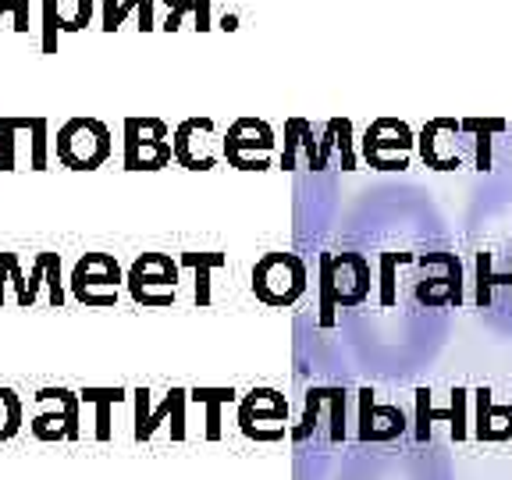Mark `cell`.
<instances>
[{"label":"cell","mask_w":512,"mask_h":480,"mask_svg":"<svg viewBox=\"0 0 512 480\" xmlns=\"http://www.w3.org/2000/svg\"><path fill=\"white\" fill-rule=\"evenodd\" d=\"M47 171L50 168V121L43 114L0 118V171Z\"/></svg>","instance_id":"cell-4"},{"label":"cell","mask_w":512,"mask_h":480,"mask_svg":"<svg viewBox=\"0 0 512 480\" xmlns=\"http://www.w3.org/2000/svg\"><path fill=\"white\" fill-rule=\"evenodd\" d=\"M413 150H416V136L402 118H374L360 136V157L374 171L409 168Z\"/></svg>","instance_id":"cell-12"},{"label":"cell","mask_w":512,"mask_h":480,"mask_svg":"<svg viewBox=\"0 0 512 480\" xmlns=\"http://www.w3.org/2000/svg\"><path fill=\"white\" fill-rule=\"evenodd\" d=\"M175 160L171 125L160 118H125L121 125V168L125 171H160Z\"/></svg>","instance_id":"cell-10"},{"label":"cell","mask_w":512,"mask_h":480,"mask_svg":"<svg viewBox=\"0 0 512 480\" xmlns=\"http://www.w3.org/2000/svg\"><path fill=\"white\" fill-rule=\"evenodd\" d=\"M278 132L264 118H235L221 136V157L235 171H267L278 160Z\"/></svg>","instance_id":"cell-11"},{"label":"cell","mask_w":512,"mask_h":480,"mask_svg":"<svg viewBox=\"0 0 512 480\" xmlns=\"http://www.w3.org/2000/svg\"><path fill=\"white\" fill-rule=\"evenodd\" d=\"M178 264L189 267V271H196V303L200 306H210L214 303V292H210V285H214V271H221V267H228V256L224 253H182L178 256Z\"/></svg>","instance_id":"cell-24"},{"label":"cell","mask_w":512,"mask_h":480,"mask_svg":"<svg viewBox=\"0 0 512 480\" xmlns=\"http://www.w3.org/2000/svg\"><path fill=\"white\" fill-rule=\"evenodd\" d=\"M43 25H40V47L43 54H57V40L68 32H82L93 25L96 0H40Z\"/></svg>","instance_id":"cell-17"},{"label":"cell","mask_w":512,"mask_h":480,"mask_svg":"<svg viewBox=\"0 0 512 480\" xmlns=\"http://www.w3.org/2000/svg\"><path fill=\"white\" fill-rule=\"evenodd\" d=\"M164 15H157V29L178 32L185 29V22H192L196 32L214 29V0H157Z\"/></svg>","instance_id":"cell-23"},{"label":"cell","mask_w":512,"mask_h":480,"mask_svg":"<svg viewBox=\"0 0 512 480\" xmlns=\"http://www.w3.org/2000/svg\"><path fill=\"white\" fill-rule=\"evenodd\" d=\"M239 431L253 441H281L288 427V402L274 388H253L239 399Z\"/></svg>","instance_id":"cell-14"},{"label":"cell","mask_w":512,"mask_h":480,"mask_svg":"<svg viewBox=\"0 0 512 480\" xmlns=\"http://www.w3.org/2000/svg\"><path fill=\"white\" fill-rule=\"evenodd\" d=\"M54 157L68 171H96L114 157V136L100 118H68L57 128Z\"/></svg>","instance_id":"cell-7"},{"label":"cell","mask_w":512,"mask_h":480,"mask_svg":"<svg viewBox=\"0 0 512 480\" xmlns=\"http://www.w3.org/2000/svg\"><path fill=\"white\" fill-rule=\"evenodd\" d=\"M32 416L29 431L36 441L47 445H61V441H79L82 438V399L79 392L64 388V384H50L32 395Z\"/></svg>","instance_id":"cell-8"},{"label":"cell","mask_w":512,"mask_h":480,"mask_svg":"<svg viewBox=\"0 0 512 480\" xmlns=\"http://www.w3.org/2000/svg\"><path fill=\"white\" fill-rule=\"evenodd\" d=\"M288 434H292V445H306L310 438L342 445L349 438V392H345L342 384H317V388H310L303 402V420Z\"/></svg>","instance_id":"cell-3"},{"label":"cell","mask_w":512,"mask_h":480,"mask_svg":"<svg viewBox=\"0 0 512 480\" xmlns=\"http://www.w3.org/2000/svg\"><path fill=\"white\" fill-rule=\"evenodd\" d=\"M79 399L82 406L93 409V438L100 445H107L114 438V409L128 399V392L125 388H111V384H86L79 392Z\"/></svg>","instance_id":"cell-20"},{"label":"cell","mask_w":512,"mask_h":480,"mask_svg":"<svg viewBox=\"0 0 512 480\" xmlns=\"http://www.w3.org/2000/svg\"><path fill=\"white\" fill-rule=\"evenodd\" d=\"M370 253L363 249H324L317 256V324H338V310H363L370 299Z\"/></svg>","instance_id":"cell-1"},{"label":"cell","mask_w":512,"mask_h":480,"mask_svg":"<svg viewBox=\"0 0 512 480\" xmlns=\"http://www.w3.org/2000/svg\"><path fill=\"white\" fill-rule=\"evenodd\" d=\"M370 445L381 459V470L374 477L367 473V480H452V459L445 448L409 424L392 438H377Z\"/></svg>","instance_id":"cell-2"},{"label":"cell","mask_w":512,"mask_h":480,"mask_svg":"<svg viewBox=\"0 0 512 480\" xmlns=\"http://www.w3.org/2000/svg\"><path fill=\"white\" fill-rule=\"evenodd\" d=\"M466 146L473 150V168L491 171L495 168V136H502L509 121L505 118H459Z\"/></svg>","instance_id":"cell-22"},{"label":"cell","mask_w":512,"mask_h":480,"mask_svg":"<svg viewBox=\"0 0 512 480\" xmlns=\"http://www.w3.org/2000/svg\"><path fill=\"white\" fill-rule=\"evenodd\" d=\"M320 136H324V125H313L310 118H288L285 143L278 150L281 171H328L324 157H320Z\"/></svg>","instance_id":"cell-18"},{"label":"cell","mask_w":512,"mask_h":480,"mask_svg":"<svg viewBox=\"0 0 512 480\" xmlns=\"http://www.w3.org/2000/svg\"><path fill=\"white\" fill-rule=\"evenodd\" d=\"M136 22L139 32L157 29V0H100V29L118 32Z\"/></svg>","instance_id":"cell-21"},{"label":"cell","mask_w":512,"mask_h":480,"mask_svg":"<svg viewBox=\"0 0 512 480\" xmlns=\"http://www.w3.org/2000/svg\"><path fill=\"white\" fill-rule=\"evenodd\" d=\"M171 150L175 164L185 171H214L221 157V132L214 118H185L171 132Z\"/></svg>","instance_id":"cell-15"},{"label":"cell","mask_w":512,"mask_h":480,"mask_svg":"<svg viewBox=\"0 0 512 480\" xmlns=\"http://www.w3.org/2000/svg\"><path fill=\"white\" fill-rule=\"evenodd\" d=\"M40 292H47V303L54 306V310H61V306L68 303L64 260H61V253H54V249H43V253H36V260H32V267H29V299H32V306L40 303Z\"/></svg>","instance_id":"cell-19"},{"label":"cell","mask_w":512,"mask_h":480,"mask_svg":"<svg viewBox=\"0 0 512 480\" xmlns=\"http://www.w3.org/2000/svg\"><path fill=\"white\" fill-rule=\"evenodd\" d=\"M25 424V402L15 388H0V445L11 441Z\"/></svg>","instance_id":"cell-27"},{"label":"cell","mask_w":512,"mask_h":480,"mask_svg":"<svg viewBox=\"0 0 512 480\" xmlns=\"http://www.w3.org/2000/svg\"><path fill=\"white\" fill-rule=\"evenodd\" d=\"M463 125L459 118H431L420 136H416V153L431 171H459L463 168Z\"/></svg>","instance_id":"cell-16"},{"label":"cell","mask_w":512,"mask_h":480,"mask_svg":"<svg viewBox=\"0 0 512 480\" xmlns=\"http://www.w3.org/2000/svg\"><path fill=\"white\" fill-rule=\"evenodd\" d=\"M189 402H196V406L203 409V420H207L203 434H207V441L221 438V413H224V406H232L235 402L232 388H192Z\"/></svg>","instance_id":"cell-25"},{"label":"cell","mask_w":512,"mask_h":480,"mask_svg":"<svg viewBox=\"0 0 512 480\" xmlns=\"http://www.w3.org/2000/svg\"><path fill=\"white\" fill-rule=\"evenodd\" d=\"M509 132H512V128H509ZM509 146H512V139H509Z\"/></svg>","instance_id":"cell-30"},{"label":"cell","mask_w":512,"mask_h":480,"mask_svg":"<svg viewBox=\"0 0 512 480\" xmlns=\"http://www.w3.org/2000/svg\"><path fill=\"white\" fill-rule=\"evenodd\" d=\"M8 288L15 292L18 306H32L29 299V274L22 271V260L11 249H0V306L8 303Z\"/></svg>","instance_id":"cell-26"},{"label":"cell","mask_w":512,"mask_h":480,"mask_svg":"<svg viewBox=\"0 0 512 480\" xmlns=\"http://www.w3.org/2000/svg\"><path fill=\"white\" fill-rule=\"evenodd\" d=\"M11 18V29L29 32L32 29V0H0V22Z\"/></svg>","instance_id":"cell-29"},{"label":"cell","mask_w":512,"mask_h":480,"mask_svg":"<svg viewBox=\"0 0 512 480\" xmlns=\"http://www.w3.org/2000/svg\"><path fill=\"white\" fill-rule=\"evenodd\" d=\"M335 125V160L342 171H356L360 164V139L352 132V121L349 118H331Z\"/></svg>","instance_id":"cell-28"},{"label":"cell","mask_w":512,"mask_h":480,"mask_svg":"<svg viewBox=\"0 0 512 480\" xmlns=\"http://www.w3.org/2000/svg\"><path fill=\"white\" fill-rule=\"evenodd\" d=\"M125 288V267L114 253H82L68 274V296L86 310H114Z\"/></svg>","instance_id":"cell-5"},{"label":"cell","mask_w":512,"mask_h":480,"mask_svg":"<svg viewBox=\"0 0 512 480\" xmlns=\"http://www.w3.org/2000/svg\"><path fill=\"white\" fill-rule=\"evenodd\" d=\"M310 285V267L299 253H264L253 267V296L267 306H296Z\"/></svg>","instance_id":"cell-9"},{"label":"cell","mask_w":512,"mask_h":480,"mask_svg":"<svg viewBox=\"0 0 512 480\" xmlns=\"http://www.w3.org/2000/svg\"><path fill=\"white\" fill-rule=\"evenodd\" d=\"M182 264L171 253H143L125 271V288L132 303L143 310H168L178 303Z\"/></svg>","instance_id":"cell-6"},{"label":"cell","mask_w":512,"mask_h":480,"mask_svg":"<svg viewBox=\"0 0 512 480\" xmlns=\"http://www.w3.org/2000/svg\"><path fill=\"white\" fill-rule=\"evenodd\" d=\"M132 399V438L136 441H150L160 427H171V441H182L185 438V406H189V392L182 388H171L168 395H160V402H153V392L146 388H136V392L128 395Z\"/></svg>","instance_id":"cell-13"}]
</instances>
